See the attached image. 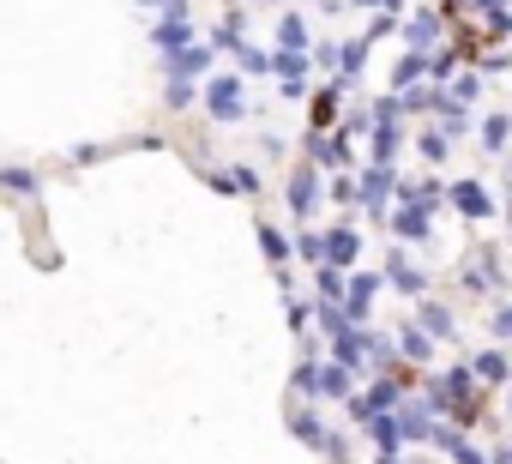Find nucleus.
<instances>
[{
	"instance_id": "11",
	"label": "nucleus",
	"mask_w": 512,
	"mask_h": 464,
	"mask_svg": "<svg viewBox=\"0 0 512 464\" xmlns=\"http://www.w3.org/2000/svg\"><path fill=\"white\" fill-rule=\"evenodd\" d=\"M386 193H392V163H374V169L362 175V205H368V211H380V205H386Z\"/></svg>"
},
{
	"instance_id": "29",
	"label": "nucleus",
	"mask_w": 512,
	"mask_h": 464,
	"mask_svg": "<svg viewBox=\"0 0 512 464\" xmlns=\"http://www.w3.org/2000/svg\"><path fill=\"white\" fill-rule=\"evenodd\" d=\"M482 7H494V13H500V7H506V0H482Z\"/></svg>"
},
{
	"instance_id": "17",
	"label": "nucleus",
	"mask_w": 512,
	"mask_h": 464,
	"mask_svg": "<svg viewBox=\"0 0 512 464\" xmlns=\"http://www.w3.org/2000/svg\"><path fill=\"white\" fill-rule=\"evenodd\" d=\"M422 73H428V55H416V49H404V61H398V73H392V85H398V91H410V85H416Z\"/></svg>"
},
{
	"instance_id": "13",
	"label": "nucleus",
	"mask_w": 512,
	"mask_h": 464,
	"mask_svg": "<svg viewBox=\"0 0 512 464\" xmlns=\"http://www.w3.org/2000/svg\"><path fill=\"white\" fill-rule=\"evenodd\" d=\"M386 278H392V284H398L404 296H422V290H428V272H416V266H410V254H392Z\"/></svg>"
},
{
	"instance_id": "28",
	"label": "nucleus",
	"mask_w": 512,
	"mask_h": 464,
	"mask_svg": "<svg viewBox=\"0 0 512 464\" xmlns=\"http://www.w3.org/2000/svg\"><path fill=\"white\" fill-rule=\"evenodd\" d=\"M494 464H512V452H494Z\"/></svg>"
},
{
	"instance_id": "18",
	"label": "nucleus",
	"mask_w": 512,
	"mask_h": 464,
	"mask_svg": "<svg viewBox=\"0 0 512 464\" xmlns=\"http://www.w3.org/2000/svg\"><path fill=\"white\" fill-rule=\"evenodd\" d=\"M422 332H428V338H452L458 326H452V314H446L440 302H422Z\"/></svg>"
},
{
	"instance_id": "32",
	"label": "nucleus",
	"mask_w": 512,
	"mask_h": 464,
	"mask_svg": "<svg viewBox=\"0 0 512 464\" xmlns=\"http://www.w3.org/2000/svg\"><path fill=\"white\" fill-rule=\"evenodd\" d=\"M452 7H458V0H452Z\"/></svg>"
},
{
	"instance_id": "5",
	"label": "nucleus",
	"mask_w": 512,
	"mask_h": 464,
	"mask_svg": "<svg viewBox=\"0 0 512 464\" xmlns=\"http://www.w3.org/2000/svg\"><path fill=\"white\" fill-rule=\"evenodd\" d=\"M392 404H398V386H392V380H380V386H368L362 398H350V416H356V422L368 428V422H380V416H386Z\"/></svg>"
},
{
	"instance_id": "4",
	"label": "nucleus",
	"mask_w": 512,
	"mask_h": 464,
	"mask_svg": "<svg viewBox=\"0 0 512 464\" xmlns=\"http://www.w3.org/2000/svg\"><path fill=\"white\" fill-rule=\"evenodd\" d=\"M296 386H302V392H314V398H320V392H344V386H350V368H344V362L296 368Z\"/></svg>"
},
{
	"instance_id": "26",
	"label": "nucleus",
	"mask_w": 512,
	"mask_h": 464,
	"mask_svg": "<svg viewBox=\"0 0 512 464\" xmlns=\"http://www.w3.org/2000/svg\"><path fill=\"white\" fill-rule=\"evenodd\" d=\"M494 332H500V338H512V302H500V308H494Z\"/></svg>"
},
{
	"instance_id": "20",
	"label": "nucleus",
	"mask_w": 512,
	"mask_h": 464,
	"mask_svg": "<svg viewBox=\"0 0 512 464\" xmlns=\"http://www.w3.org/2000/svg\"><path fill=\"white\" fill-rule=\"evenodd\" d=\"M217 49H235V55L247 49V25H241V13H229V19L217 25Z\"/></svg>"
},
{
	"instance_id": "6",
	"label": "nucleus",
	"mask_w": 512,
	"mask_h": 464,
	"mask_svg": "<svg viewBox=\"0 0 512 464\" xmlns=\"http://www.w3.org/2000/svg\"><path fill=\"white\" fill-rule=\"evenodd\" d=\"M320 248H326V266H332V272H344V266H356V254H362V236H356V229L344 223V229H326V236H320Z\"/></svg>"
},
{
	"instance_id": "12",
	"label": "nucleus",
	"mask_w": 512,
	"mask_h": 464,
	"mask_svg": "<svg viewBox=\"0 0 512 464\" xmlns=\"http://www.w3.org/2000/svg\"><path fill=\"white\" fill-rule=\"evenodd\" d=\"M314 199H320V175H314V169H296V181H290V211H296V217H308V211H314Z\"/></svg>"
},
{
	"instance_id": "31",
	"label": "nucleus",
	"mask_w": 512,
	"mask_h": 464,
	"mask_svg": "<svg viewBox=\"0 0 512 464\" xmlns=\"http://www.w3.org/2000/svg\"><path fill=\"white\" fill-rule=\"evenodd\" d=\"M392 7H398V0H392ZM392 7H386V13H392Z\"/></svg>"
},
{
	"instance_id": "15",
	"label": "nucleus",
	"mask_w": 512,
	"mask_h": 464,
	"mask_svg": "<svg viewBox=\"0 0 512 464\" xmlns=\"http://www.w3.org/2000/svg\"><path fill=\"white\" fill-rule=\"evenodd\" d=\"M278 49L308 55V19H302V13H284V19H278Z\"/></svg>"
},
{
	"instance_id": "25",
	"label": "nucleus",
	"mask_w": 512,
	"mask_h": 464,
	"mask_svg": "<svg viewBox=\"0 0 512 464\" xmlns=\"http://www.w3.org/2000/svg\"><path fill=\"white\" fill-rule=\"evenodd\" d=\"M392 31H398V19H392V13H380V19L368 25V37H362V43H374V37H392Z\"/></svg>"
},
{
	"instance_id": "27",
	"label": "nucleus",
	"mask_w": 512,
	"mask_h": 464,
	"mask_svg": "<svg viewBox=\"0 0 512 464\" xmlns=\"http://www.w3.org/2000/svg\"><path fill=\"white\" fill-rule=\"evenodd\" d=\"M356 7H392V0H356Z\"/></svg>"
},
{
	"instance_id": "22",
	"label": "nucleus",
	"mask_w": 512,
	"mask_h": 464,
	"mask_svg": "<svg viewBox=\"0 0 512 464\" xmlns=\"http://www.w3.org/2000/svg\"><path fill=\"white\" fill-rule=\"evenodd\" d=\"M476 374H482V380H506V374H512L506 350H482V356H476Z\"/></svg>"
},
{
	"instance_id": "7",
	"label": "nucleus",
	"mask_w": 512,
	"mask_h": 464,
	"mask_svg": "<svg viewBox=\"0 0 512 464\" xmlns=\"http://www.w3.org/2000/svg\"><path fill=\"white\" fill-rule=\"evenodd\" d=\"M272 73L284 79V97H302V91H308V55L278 49V55H272Z\"/></svg>"
},
{
	"instance_id": "21",
	"label": "nucleus",
	"mask_w": 512,
	"mask_h": 464,
	"mask_svg": "<svg viewBox=\"0 0 512 464\" xmlns=\"http://www.w3.org/2000/svg\"><path fill=\"white\" fill-rule=\"evenodd\" d=\"M506 139H512V115H488L482 121V145L488 151H506Z\"/></svg>"
},
{
	"instance_id": "23",
	"label": "nucleus",
	"mask_w": 512,
	"mask_h": 464,
	"mask_svg": "<svg viewBox=\"0 0 512 464\" xmlns=\"http://www.w3.org/2000/svg\"><path fill=\"white\" fill-rule=\"evenodd\" d=\"M428 350H434V338H428L422 326H404V356H410V362H422Z\"/></svg>"
},
{
	"instance_id": "14",
	"label": "nucleus",
	"mask_w": 512,
	"mask_h": 464,
	"mask_svg": "<svg viewBox=\"0 0 512 464\" xmlns=\"http://www.w3.org/2000/svg\"><path fill=\"white\" fill-rule=\"evenodd\" d=\"M290 428H296V434H302L308 446H320L326 458H344V446H338V440H332V434H326V428H320L314 416H302V410H296V416H290Z\"/></svg>"
},
{
	"instance_id": "9",
	"label": "nucleus",
	"mask_w": 512,
	"mask_h": 464,
	"mask_svg": "<svg viewBox=\"0 0 512 464\" xmlns=\"http://www.w3.org/2000/svg\"><path fill=\"white\" fill-rule=\"evenodd\" d=\"M452 205L470 217V223H482L494 205H488V193H482V181H452Z\"/></svg>"
},
{
	"instance_id": "1",
	"label": "nucleus",
	"mask_w": 512,
	"mask_h": 464,
	"mask_svg": "<svg viewBox=\"0 0 512 464\" xmlns=\"http://www.w3.org/2000/svg\"><path fill=\"white\" fill-rule=\"evenodd\" d=\"M434 199H440V187L434 181H422L416 193H404V205H398V217H392V229H398V236L404 242H428V211H434Z\"/></svg>"
},
{
	"instance_id": "2",
	"label": "nucleus",
	"mask_w": 512,
	"mask_h": 464,
	"mask_svg": "<svg viewBox=\"0 0 512 464\" xmlns=\"http://www.w3.org/2000/svg\"><path fill=\"white\" fill-rule=\"evenodd\" d=\"M205 109H211V121L235 127V121L247 115V97H241V73H211V79H205Z\"/></svg>"
},
{
	"instance_id": "24",
	"label": "nucleus",
	"mask_w": 512,
	"mask_h": 464,
	"mask_svg": "<svg viewBox=\"0 0 512 464\" xmlns=\"http://www.w3.org/2000/svg\"><path fill=\"white\" fill-rule=\"evenodd\" d=\"M0 187H13V193H37V175H31V169H0Z\"/></svg>"
},
{
	"instance_id": "3",
	"label": "nucleus",
	"mask_w": 512,
	"mask_h": 464,
	"mask_svg": "<svg viewBox=\"0 0 512 464\" xmlns=\"http://www.w3.org/2000/svg\"><path fill=\"white\" fill-rule=\"evenodd\" d=\"M374 290H380V278H374V272H356V278H350V290H344V302H338L350 326H368V308H374Z\"/></svg>"
},
{
	"instance_id": "8",
	"label": "nucleus",
	"mask_w": 512,
	"mask_h": 464,
	"mask_svg": "<svg viewBox=\"0 0 512 464\" xmlns=\"http://www.w3.org/2000/svg\"><path fill=\"white\" fill-rule=\"evenodd\" d=\"M205 67H211V49H199V43H193V49L169 55V85H193V79H199Z\"/></svg>"
},
{
	"instance_id": "16",
	"label": "nucleus",
	"mask_w": 512,
	"mask_h": 464,
	"mask_svg": "<svg viewBox=\"0 0 512 464\" xmlns=\"http://www.w3.org/2000/svg\"><path fill=\"white\" fill-rule=\"evenodd\" d=\"M362 67H368V43H344L338 49V85H356Z\"/></svg>"
},
{
	"instance_id": "19",
	"label": "nucleus",
	"mask_w": 512,
	"mask_h": 464,
	"mask_svg": "<svg viewBox=\"0 0 512 464\" xmlns=\"http://www.w3.org/2000/svg\"><path fill=\"white\" fill-rule=\"evenodd\" d=\"M260 248H266V260H272V266H290V242H284V229L260 223Z\"/></svg>"
},
{
	"instance_id": "10",
	"label": "nucleus",
	"mask_w": 512,
	"mask_h": 464,
	"mask_svg": "<svg viewBox=\"0 0 512 464\" xmlns=\"http://www.w3.org/2000/svg\"><path fill=\"white\" fill-rule=\"evenodd\" d=\"M434 37H440V13H416V19L404 25V43H410L416 55H428V49H434Z\"/></svg>"
},
{
	"instance_id": "30",
	"label": "nucleus",
	"mask_w": 512,
	"mask_h": 464,
	"mask_svg": "<svg viewBox=\"0 0 512 464\" xmlns=\"http://www.w3.org/2000/svg\"><path fill=\"white\" fill-rule=\"evenodd\" d=\"M506 217H512V199H506Z\"/></svg>"
}]
</instances>
